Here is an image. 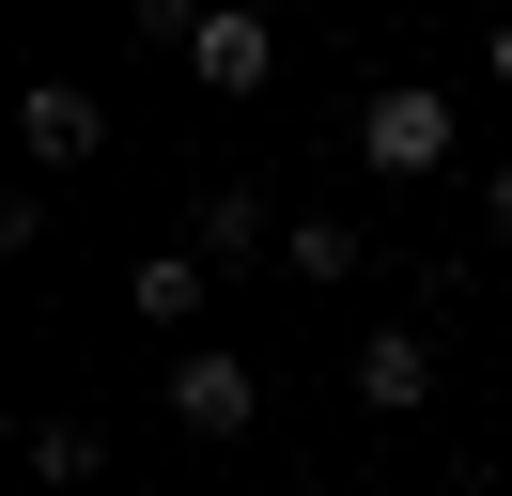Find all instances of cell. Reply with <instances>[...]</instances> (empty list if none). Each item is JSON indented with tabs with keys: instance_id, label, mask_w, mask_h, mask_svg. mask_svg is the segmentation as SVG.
<instances>
[{
	"instance_id": "8",
	"label": "cell",
	"mask_w": 512,
	"mask_h": 496,
	"mask_svg": "<svg viewBox=\"0 0 512 496\" xmlns=\"http://www.w3.org/2000/svg\"><path fill=\"white\" fill-rule=\"evenodd\" d=\"M94 465H109V434H94V419H32V481H63V496H78Z\"/></svg>"
},
{
	"instance_id": "11",
	"label": "cell",
	"mask_w": 512,
	"mask_h": 496,
	"mask_svg": "<svg viewBox=\"0 0 512 496\" xmlns=\"http://www.w3.org/2000/svg\"><path fill=\"white\" fill-rule=\"evenodd\" d=\"M481 233H497V248H512V155H497V186H481Z\"/></svg>"
},
{
	"instance_id": "7",
	"label": "cell",
	"mask_w": 512,
	"mask_h": 496,
	"mask_svg": "<svg viewBox=\"0 0 512 496\" xmlns=\"http://www.w3.org/2000/svg\"><path fill=\"white\" fill-rule=\"evenodd\" d=\"M357 264H373V248H357L342 217H295V233H280V279H357Z\"/></svg>"
},
{
	"instance_id": "2",
	"label": "cell",
	"mask_w": 512,
	"mask_h": 496,
	"mask_svg": "<svg viewBox=\"0 0 512 496\" xmlns=\"http://www.w3.org/2000/svg\"><path fill=\"white\" fill-rule=\"evenodd\" d=\"M156 403H171V434H202V450H218V434H249V403H264V372L233 357V341H187V357L156 372Z\"/></svg>"
},
{
	"instance_id": "12",
	"label": "cell",
	"mask_w": 512,
	"mask_h": 496,
	"mask_svg": "<svg viewBox=\"0 0 512 496\" xmlns=\"http://www.w3.org/2000/svg\"><path fill=\"white\" fill-rule=\"evenodd\" d=\"M481 62H497V93H512V16H497V31H481Z\"/></svg>"
},
{
	"instance_id": "1",
	"label": "cell",
	"mask_w": 512,
	"mask_h": 496,
	"mask_svg": "<svg viewBox=\"0 0 512 496\" xmlns=\"http://www.w3.org/2000/svg\"><path fill=\"white\" fill-rule=\"evenodd\" d=\"M450 140H466V124H450V93H435V78H388L373 109H357V155H373L388 186H435V171H450Z\"/></svg>"
},
{
	"instance_id": "5",
	"label": "cell",
	"mask_w": 512,
	"mask_h": 496,
	"mask_svg": "<svg viewBox=\"0 0 512 496\" xmlns=\"http://www.w3.org/2000/svg\"><path fill=\"white\" fill-rule=\"evenodd\" d=\"M187 78L202 93H264V78H280V31H264V16H202L187 31Z\"/></svg>"
},
{
	"instance_id": "3",
	"label": "cell",
	"mask_w": 512,
	"mask_h": 496,
	"mask_svg": "<svg viewBox=\"0 0 512 496\" xmlns=\"http://www.w3.org/2000/svg\"><path fill=\"white\" fill-rule=\"evenodd\" d=\"M16 140H32V171H78L109 124H94V93H78V78H32V93H16Z\"/></svg>"
},
{
	"instance_id": "10",
	"label": "cell",
	"mask_w": 512,
	"mask_h": 496,
	"mask_svg": "<svg viewBox=\"0 0 512 496\" xmlns=\"http://www.w3.org/2000/svg\"><path fill=\"white\" fill-rule=\"evenodd\" d=\"M125 31H140V47H171V62H187V31H202V0H125Z\"/></svg>"
},
{
	"instance_id": "9",
	"label": "cell",
	"mask_w": 512,
	"mask_h": 496,
	"mask_svg": "<svg viewBox=\"0 0 512 496\" xmlns=\"http://www.w3.org/2000/svg\"><path fill=\"white\" fill-rule=\"evenodd\" d=\"M202 279H218V264L171 248V264H140V310H156V326H202Z\"/></svg>"
},
{
	"instance_id": "6",
	"label": "cell",
	"mask_w": 512,
	"mask_h": 496,
	"mask_svg": "<svg viewBox=\"0 0 512 496\" xmlns=\"http://www.w3.org/2000/svg\"><path fill=\"white\" fill-rule=\"evenodd\" d=\"M187 248H202V264H264V248H280V217H264V186H202V217H187Z\"/></svg>"
},
{
	"instance_id": "4",
	"label": "cell",
	"mask_w": 512,
	"mask_h": 496,
	"mask_svg": "<svg viewBox=\"0 0 512 496\" xmlns=\"http://www.w3.org/2000/svg\"><path fill=\"white\" fill-rule=\"evenodd\" d=\"M357 403H373V419H419V403H435V341L373 326V341H357Z\"/></svg>"
}]
</instances>
